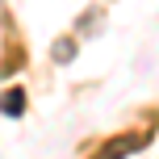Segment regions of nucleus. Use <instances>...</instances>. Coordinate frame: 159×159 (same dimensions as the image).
<instances>
[{
	"mask_svg": "<svg viewBox=\"0 0 159 159\" xmlns=\"http://www.w3.org/2000/svg\"><path fill=\"white\" fill-rule=\"evenodd\" d=\"M138 143H143L138 134H121V138H113V143H109V151L96 155V159H126V155H134V151H138Z\"/></svg>",
	"mask_w": 159,
	"mask_h": 159,
	"instance_id": "1",
	"label": "nucleus"
},
{
	"mask_svg": "<svg viewBox=\"0 0 159 159\" xmlns=\"http://www.w3.org/2000/svg\"><path fill=\"white\" fill-rule=\"evenodd\" d=\"M21 109H25L21 88H8V92H4V113H8V117H21Z\"/></svg>",
	"mask_w": 159,
	"mask_h": 159,
	"instance_id": "2",
	"label": "nucleus"
}]
</instances>
